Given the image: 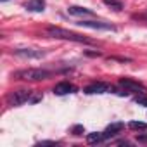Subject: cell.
Masks as SVG:
<instances>
[{
	"instance_id": "cell-1",
	"label": "cell",
	"mask_w": 147,
	"mask_h": 147,
	"mask_svg": "<svg viewBox=\"0 0 147 147\" xmlns=\"http://www.w3.org/2000/svg\"><path fill=\"white\" fill-rule=\"evenodd\" d=\"M47 35L52 36V38H61V40H71V42H76V43H88V45H94L95 42L83 36V35H78V33H73V31H67V30H62V28H55V26H50L47 28Z\"/></svg>"
},
{
	"instance_id": "cell-2",
	"label": "cell",
	"mask_w": 147,
	"mask_h": 147,
	"mask_svg": "<svg viewBox=\"0 0 147 147\" xmlns=\"http://www.w3.org/2000/svg\"><path fill=\"white\" fill-rule=\"evenodd\" d=\"M54 75V71L49 69H42V67H31V69H23L16 73V78L19 80H26V82H42L47 80Z\"/></svg>"
},
{
	"instance_id": "cell-3",
	"label": "cell",
	"mask_w": 147,
	"mask_h": 147,
	"mask_svg": "<svg viewBox=\"0 0 147 147\" xmlns=\"http://www.w3.org/2000/svg\"><path fill=\"white\" fill-rule=\"evenodd\" d=\"M31 90H28V88H19V90H12L9 95H7V104L9 106H21V104H24V102H28L30 100V97H31Z\"/></svg>"
},
{
	"instance_id": "cell-4",
	"label": "cell",
	"mask_w": 147,
	"mask_h": 147,
	"mask_svg": "<svg viewBox=\"0 0 147 147\" xmlns=\"http://www.w3.org/2000/svg\"><path fill=\"white\" fill-rule=\"evenodd\" d=\"M119 87L125 88V94H137V95H147V88L144 85H140L138 82L135 80H130V78H121L119 80Z\"/></svg>"
},
{
	"instance_id": "cell-5",
	"label": "cell",
	"mask_w": 147,
	"mask_h": 147,
	"mask_svg": "<svg viewBox=\"0 0 147 147\" xmlns=\"http://www.w3.org/2000/svg\"><path fill=\"white\" fill-rule=\"evenodd\" d=\"M76 24H80L83 28H90V30H107V31H114L116 30L114 26H111L107 23H102V21H85V19H82Z\"/></svg>"
},
{
	"instance_id": "cell-6",
	"label": "cell",
	"mask_w": 147,
	"mask_h": 147,
	"mask_svg": "<svg viewBox=\"0 0 147 147\" xmlns=\"http://www.w3.org/2000/svg\"><path fill=\"white\" fill-rule=\"evenodd\" d=\"M14 54L19 57H24V59H42L45 55V52L35 50V49H18V50H14Z\"/></svg>"
},
{
	"instance_id": "cell-7",
	"label": "cell",
	"mask_w": 147,
	"mask_h": 147,
	"mask_svg": "<svg viewBox=\"0 0 147 147\" xmlns=\"http://www.w3.org/2000/svg\"><path fill=\"white\" fill-rule=\"evenodd\" d=\"M111 90V85L104 83V82H95V83H90L88 87H85V94H106Z\"/></svg>"
},
{
	"instance_id": "cell-8",
	"label": "cell",
	"mask_w": 147,
	"mask_h": 147,
	"mask_svg": "<svg viewBox=\"0 0 147 147\" xmlns=\"http://www.w3.org/2000/svg\"><path fill=\"white\" fill-rule=\"evenodd\" d=\"M73 90H75V87L69 82H61L54 87V94H57V95H66V94H71Z\"/></svg>"
},
{
	"instance_id": "cell-9",
	"label": "cell",
	"mask_w": 147,
	"mask_h": 147,
	"mask_svg": "<svg viewBox=\"0 0 147 147\" xmlns=\"http://www.w3.org/2000/svg\"><path fill=\"white\" fill-rule=\"evenodd\" d=\"M67 12L71 16H78V18H85V16H94V12L90 9H85V7H78V5H71L67 9Z\"/></svg>"
},
{
	"instance_id": "cell-10",
	"label": "cell",
	"mask_w": 147,
	"mask_h": 147,
	"mask_svg": "<svg viewBox=\"0 0 147 147\" xmlns=\"http://www.w3.org/2000/svg\"><path fill=\"white\" fill-rule=\"evenodd\" d=\"M125 128V125L123 123H111L107 128H106V131H104V137L106 138H109V137H114V135H118L121 130Z\"/></svg>"
},
{
	"instance_id": "cell-11",
	"label": "cell",
	"mask_w": 147,
	"mask_h": 147,
	"mask_svg": "<svg viewBox=\"0 0 147 147\" xmlns=\"http://www.w3.org/2000/svg\"><path fill=\"white\" fill-rule=\"evenodd\" d=\"M26 9L33 12H42L45 9V2L43 0H30V2H26Z\"/></svg>"
},
{
	"instance_id": "cell-12",
	"label": "cell",
	"mask_w": 147,
	"mask_h": 147,
	"mask_svg": "<svg viewBox=\"0 0 147 147\" xmlns=\"http://www.w3.org/2000/svg\"><path fill=\"white\" fill-rule=\"evenodd\" d=\"M104 140H106L104 131H102V133H100V131H94V133H88V135H87V144H90V145L100 144V142H104Z\"/></svg>"
},
{
	"instance_id": "cell-13",
	"label": "cell",
	"mask_w": 147,
	"mask_h": 147,
	"mask_svg": "<svg viewBox=\"0 0 147 147\" xmlns=\"http://www.w3.org/2000/svg\"><path fill=\"white\" fill-rule=\"evenodd\" d=\"M104 4L109 5V7H113L114 11H121L123 9V4L119 2V0H104Z\"/></svg>"
},
{
	"instance_id": "cell-14",
	"label": "cell",
	"mask_w": 147,
	"mask_h": 147,
	"mask_svg": "<svg viewBox=\"0 0 147 147\" xmlns=\"http://www.w3.org/2000/svg\"><path fill=\"white\" fill-rule=\"evenodd\" d=\"M128 126H130L131 130H145V128H147V123H142V121H131Z\"/></svg>"
},
{
	"instance_id": "cell-15",
	"label": "cell",
	"mask_w": 147,
	"mask_h": 147,
	"mask_svg": "<svg viewBox=\"0 0 147 147\" xmlns=\"http://www.w3.org/2000/svg\"><path fill=\"white\" fill-rule=\"evenodd\" d=\"M135 102L137 104H142V106H147V95H144V94L142 95H137L135 97Z\"/></svg>"
},
{
	"instance_id": "cell-16",
	"label": "cell",
	"mask_w": 147,
	"mask_h": 147,
	"mask_svg": "<svg viewBox=\"0 0 147 147\" xmlns=\"http://www.w3.org/2000/svg\"><path fill=\"white\" fill-rule=\"evenodd\" d=\"M73 131H75V135H82L83 133V126H75V128H73Z\"/></svg>"
},
{
	"instance_id": "cell-17",
	"label": "cell",
	"mask_w": 147,
	"mask_h": 147,
	"mask_svg": "<svg viewBox=\"0 0 147 147\" xmlns=\"http://www.w3.org/2000/svg\"><path fill=\"white\" fill-rule=\"evenodd\" d=\"M138 140H140V142H147V137H140Z\"/></svg>"
}]
</instances>
